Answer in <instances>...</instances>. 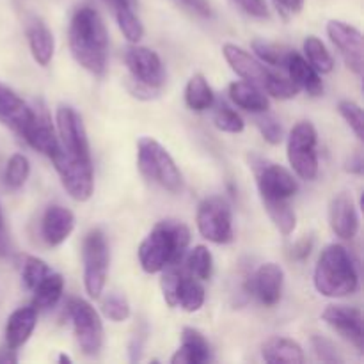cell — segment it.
<instances>
[{
  "instance_id": "obj_13",
  "label": "cell",
  "mask_w": 364,
  "mask_h": 364,
  "mask_svg": "<svg viewBox=\"0 0 364 364\" xmlns=\"http://www.w3.org/2000/svg\"><path fill=\"white\" fill-rule=\"evenodd\" d=\"M55 123L60 148L71 155L91 159L87 132H85L82 117L78 116L77 110L71 109L70 105H59L55 112Z\"/></svg>"
},
{
  "instance_id": "obj_4",
  "label": "cell",
  "mask_w": 364,
  "mask_h": 364,
  "mask_svg": "<svg viewBox=\"0 0 364 364\" xmlns=\"http://www.w3.org/2000/svg\"><path fill=\"white\" fill-rule=\"evenodd\" d=\"M137 164L148 180L155 181L169 192H180L183 187L181 173L176 162L160 142L151 137H142L137 142Z\"/></svg>"
},
{
  "instance_id": "obj_9",
  "label": "cell",
  "mask_w": 364,
  "mask_h": 364,
  "mask_svg": "<svg viewBox=\"0 0 364 364\" xmlns=\"http://www.w3.org/2000/svg\"><path fill=\"white\" fill-rule=\"evenodd\" d=\"M315 127L309 121H301L291 128L288 135V162L302 180H315L318 174V153H316Z\"/></svg>"
},
{
  "instance_id": "obj_32",
  "label": "cell",
  "mask_w": 364,
  "mask_h": 364,
  "mask_svg": "<svg viewBox=\"0 0 364 364\" xmlns=\"http://www.w3.org/2000/svg\"><path fill=\"white\" fill-rule=\"evenodd\" d=\"M119 31L130 43H139L144 36V25L141 23L139 16L135 14V7H117L114 9Z\"/></svg>"
},
{
  "instance_id": "obj_50",
  "label": "cell",
  "mask_w": 364,
  "mask_h": 364,
  "mask_svg": "<svg viewBox=\"0 0 364 364\" xmlns=\"http://www.w3.org/2000/svg\"><path fill=\"white\" fill-rule=\"evenodd\" d=\"M59 363H71V359L68 358V355H60V358H59Z\"/></svg>"
},
{
  "instance_id": "obj_41",
  "label": "cell",
  "mask_w": 364,
  "mask_h": 364,
  "mask_svg": "<svg viewBox=\"0 0 364 364\" xmlns=\"http://www.w3.org/2000/svg\"><path fill=\"white\" fill-rule=\"evenodd\" d=\"M311 345H313V350H315L316 358H318L320 361H323V363H343L341 355L338 354L336 345H334L331 340H327V338L315 334V336L311 338Z\"/></svg>"
},
{
  "instance_id": "obj_30",
  "label": "cell",
  "mask_w": 364,
  "mask_h": 364,
  "mask_svg": "<svg viewBox=\"0 0 364 364\" xmlns=\"http://www.w3.org/2000/svg\"><path fill=\"white\" fill-rule=\"evenodd\" d=\"M185 258V256H183ZM185 269L191 276L199 281L212 279L213 274V256L205 245H196L185 258Z\"/></svg>"
},
{
  "instance_id": "obj_14",
  "label": "cell",
  "mask_w": 364,
  "mask_h": 364,
  "mask_svg": "<svg viewBox=\"0 0 364 364\" xmlns=\"http://www.w3.org/2000/svg\"><path fill=\"white\" fill-rule=\"evenodd\" d=\"M327 34H329L333 45L340 50L348 70H352L355 75L361 77L364 68V48L361 32L341 20H331L327 23Z\"/></svg>"
},
{
  "instance_id": "obj_16",
  "label": "cell",
  "mask_w": 364,
  "mask_h": 364,
  "mask_svg": "<svg viewBox=\"0 0 364 364\" xmlns=\"http://www.w3.org/2000/svg\"><path fill=\"white\" fill-rule=\"evenodd\" d=\"M34 119V109L4 84H0V123L23 139L25 132Z\"/></svg>"
},
{
  "instance_id": "obj_11",
  "label": "cell",
  "mask_w": 364,
  "mask_h": 364,
  "mask_svg": "<svg viewBox=\"0 0 364 364\" xmlns=\"http://www.w3.org/2000/svg\"><path fill=\"white\" fill-rule=\"evenodd\" d=\"M68 315L73 323V333L80 350L85 355H98L103 347V323L98 311L84 299H71Z\"/></svg>"
},
{
  "instance_id": "obj_35",
  "label": "cell",
  "mask_w": 364,
  "mask_h": 364,
  "mask_svg": "<svg viewBox=\"0 0 364 364\" xmlns=\"http://www.w3.org/2000/svg\"><path fill=\"white\" fill-rule=\"evenodd\" d=\"M252 52L256 53L259 60L263 64H269V66H277V68H284L288 59V53L291 50L284 48V46L274 45V43H267L263 39H255L252 41Z\"/></svg>"
},
{
  "instance_id": "obj_49",
  "label": "cell",
  "mask_w": 364,
  "mask_h": 364,
  "mask_svg": "<svg viewBox=\"0 0 364 364\" xmlns=\"http://www.w3.org/2000/svg\"><path fill=\"white\" fill-rule=\"evenodd\" d=\"M13 348H7L6 354H0V363H16V355L13 354Z\"/></svg>"
},
{
  "instance_id": "obj_48",
  "label": "cell",
  "mask_w": 364,
  "mask_h": 364,
  "mask_svg": "<svg viewBox=\"0 0 364 364\" xmlns=\"http://www.w3.org/2000/svg\"><path fill=\"white\" fill-rule=\"evenodd\" d=\"M112 9H117V7H135L137 6V0H105Z\"/></svg>"
},
{
  "instance_id": "obj_19",
  "label": "cell",
  "mask_w": 364,
  "mask_h": 364,
  "mask_svg": "<svg viewBox=\"0 0 364 364\" xmlns=\"http://www.w3.org/2000/svg\"><path fill=\"white\" fill-rule=\"evenodd\" d=\"M75 230V215L60 205H50L41 220V235L45 242L57 247L68 240Z\"/></svg>"
},
{
  "instance_id": "obj_25",
  "label": "cell",
  "mask_w": 364,
  "mask_h": 364,
  "mask_svg": "<svg viewBox=\"0 0 364 364\" xmlns=\"http://www.w3.org/2000/svg\"><path fill=\"white\" fill-rule=\"evenodd\" d=\"M262 358L270 364H302L304 363V350L297 341L290 338H270L263 343Z\"/></svg>"
},
{
  "instance_id": "obj_46",
  "label": "cell",
  "mask_w": 364,
  "mask_h": 364,
  "mask_svg": "<svg viewBox=\"0 0 364 364\" xmlns=\"http://www.w3.org/2000/svg\"><path fill=\"white\" fill-rule=\"evenodd\" d=\"M274 2L283 13H299L304 6V0H274Z\"/></svg>"
},
{
  "instance_id": "obj_43",
  "label": "cell",
  "mask_w": 364,
  "mask_h": 364,
  "mask_svg": "<svg viewBox=\"0 0 364 364\" xmlns=\"http://www.w3.org/2000/svg\"><path fill=\"white\" fill-rule=\"evenodd\" d=\"M174 2L201 18L212 16V6H210L208 0H174Z\"/></svg>"
},
{
  "instance_id": "obj_22",
  "label": "cell",
  "mask_w": 364,
  "mask_h": 364,
  "mask_svg": "<svg viewBox=\"0 0 364 364\" xmlns=\"http://www.w3.org/2000/svg\"><path fill=\"white\" fill-rule=\"evenodd\" d=\"M288 71L290 80L297 85L299 89H304L309 96H320L323 92V84L320 73L308 63V59L301 55V53L291 50L288 53L287 64H284Z\"/></svg>"
},
{
  "instance_id": "obj_39",
  "label": "cell",
  "mask_w": 364,
  "mask_h": 364,
  "mask_svg": "<svg viewBox=\"0 0 364 364\" xmlns=\"http://www.w3.org/2000/svg\"><path fill=\"white\" fill-rule=\"evenodd\" d=\"M338 110H340L341 117L348 123V127L354 130V134L358 135L359 141L364 139V119H363V109L361 105H358L352 100H341L338 103Z\"/></svg>"
},
{
  "instance_id": "obj_44",
  "label": "cell",
  "mask_w": 364,
  "mask_h": 364,
  "mask_svg": "<svg viewBox=\"0 0 364 364\" xmlns=\"http://www.w3.org/2000/svg\"><path fill=\"white\" fill-rule=\"evenodd\" d=\"M311 249H313V238L311 237H306L302 240H299L297 244L294 245L291 249V258L294 259H306L309 255H311Z\"/></svg>"
},
{
  "instance_id": "obj_40",
  "label": "cell",
  "mask_w": 364,
  "mask_h": 364,
  "mask_svg": "<svg viewBox=\"0 0 364 364\" xmlns=\"http://www.w3.org/2000/svg\"><path fill=\"white\" fill-rule=\"evenodd\" d=\"M256 127H258L259 134L263 135L269 144L276 146L283 141V127L281 123L277 121V117L270 116V114L262 112V114H256Z\"/></svg>"
},
{
  "instance_id": "obj_26",
  "label": "cell",
  "mask_w": 364,
  "mask_h": 364,
  "mask_svg": "<svg viewBox=\"0 0 364 364\" xmlns=\"http://www.w3.org/2000/svg\"><path fill=\"white\" fill-rule=\"evenodd\" d=\"M27 38L36 63L39 66H48L55 52V39L52 31L41 20H32L27 27Z\"/></svg>"
},
{
  "instance_id": "obj_37",
  "label": "cell",
  "mask_w": 364,
  "mask_h": 364,
  "mask_svg": "<svg viewBox=\"0 0 364 364\" xmlns=\"http://www.w3.org/2000/svg\"><path fill=\"white\" fill-rule=\"evenodd\" d=\"M50 272H52V270H50V267L46 265L41 258L27 256L23 262V269H21V279H23L25 287H27L28 290H34Z\"/></svg>"
},
{
  "instance_id": "obj_12",
  "label": "cell",
  "mask_w": 364,
  "mask_h": 364,
  "mask_svg": "<svg viewBox=\"0 0 364 364\" xmlns=\"http://www.w3.org/2000/svg\"><path fill=\"white\" fill-rule=\"evenodd\" d=\"M124 63L132 78L148 91L160 89L166 82V70L159 53L146 46H128L124 52Z\"/></svg>"
},
{
  "instance_id": "obj_6",
  "label": "cell",
  "mask_w": 364,
  "mask_h": 364,
  "mask_svg": "<svg viewBox=\"0 0 364 364\" xmlns=\"http://www.w3.org/2000/svg\"><path fill=\"white\" fill-rule=\"evenodd\" d=\"M50 160L53 162L60 183L66 188L68 194L75 201H87L95 192V173H92L91 159L71 155L59 146V149L50 156Z\"/></svg>"
},
{
  "instance_id": "obj_36",
  "label": "cell",
  "mask_w": 364,
  "mask_h": 364,
  "mask_svg": "<svg viewBox=\"0 0 364 364\" xmlns=\"http://www.w3.org/2000/svg\"><path fill=\"white\" fill-rule=\"evenodd\" d=\"M213 121H215V127L220 132H226V134H242L245 128L240 114L231 109V107H228L226 103H220L217 107L215 114H213Z\"/></svg>"
},
{
  "instance_id": "obj_28",
  "label": "cell",
  "mask_w": 364,
  "mask_h": 364,
  "mask_svg": "<svg viewBox=\"0 0 364 364\" xmlns=\"http://www.w3.org/2000/svg\"><path fill=\"white\" fill-rule=\"evenodd\" d=\"M32 291H34L32 306H34L36 311H48V309H52L53 306L60 301V297H63V276L57 272H50Z\"/></svg>"
},
{
  "instance_id": "obj_18",
  "label": "cell",
  "mask_w": 364,
  "mask_h": 364,
  "mask_svg": "<svg viewBox=\"0 0 364 364\" xmlns=\"http://www.w3.org/2000/svg\"><path fill=\"white\" fill-rule=\"evenodd\" d=\"M284 272L277 263H265L259 267L252 279V290L263 306L272 308L283 297Z\"/></svg>"
},
{
  "instance_id": "obj_8",
  "label": "cell",
  "mask_w": 364,
  "mask_h": 364,
  "mask_svg": "<svg viewBox=\"0 0 364 364\" xmlns=\"http://www.w3.org/2000/svg\"><path fill=\"white\" fill-rule=\"evenodd\" d=\"M82 259H84V287L89 297L100 299L107 283L110 252L105 235L100 230H92L85 235L82 245Z\"/></svg>"
},
{
  "instance_id": "obj_45",
  "label": "cell",
  "mask_w": 364,
  "mask_h": 364,
  "mask_svg": "<svg viewBox=\"0 0 364 364\" xmlns=\"http://www.w3.org/2000/svg\"><path fill=\"white\" fill-rule=\"evenodd\" d=\"M345 169L348 171V173L352 174H363V169H364V160H363V155L361 153H354V155L350 156V159L347 160V164H345Z\"/></svg>"
},
{
  "instance_id": "obj_7",
  "label": "cell",
  "mask_w": 364,
  "mask_h": 364,
  "mask_svg": "<svg viewBox=\"0 0 364 364\" xmlns=\"http://www.w3.org/2000/svg\"><path fill=\"white\" fill-rule=\"evenodd\" d=\"M251 167L255 171L256 185L263 205L279 201H290L299 191L294 174L279 164H272L259 156H251Z\"/></svg>"
},
{
  "instance_id": "obj_1",
  "label": "cell",
  "mask_w": 364,
  "mask_h": 364,
  "mask_svg": "<svg viewBox=\"0 0 364 364\" xmlns=\"http://www.w3.org/2000/svg\"><path fill=\"white\" fill-rule=\"evenodd\" d=\"M70 50L78 64L92 75H103L109 57V34L103 18L91 6H80L70 21Z\"/></svg>"
},
{
  "instance_id": "obj_42",
  "label": "cell",
  "mask_w": 364,
  "mask_h": 364,
  "mask_svg": "<svg viewBox=\"0 0 364 364\" xmlns=\"http://www.w3.org/2000/svg\"><path fill=\"white\" fill-rule=\"evenodd\" d=\"M247 14L255 18H269V7L265 0H233Z\"/></svg>"
},
{
  "instance_id": "obj_47",
  "label": "cell",
  "mask_w": 364,
  "mask_h": 364,
  "mask_svg": "<svg viewBox=\"0 0 364 364\" xmlns=\"http://www.w3.org/2000/svg\"><path fill=\"white\" fill-rule=\"evenodd\" d=\"M7 235L6 230H4V217H2V208H0V256H6L7 255Z\"/></svg>"
},
{
  "instance_id": "obj_23",
  "label": "cell",
  "mask_w": 364,
  "mask_h": 364,
  "mask_svg": "<svg viewBox=\"0 0 364 364\" xmlns=\"http://www.w3.org/2000/svg\"><path fill=\"white\" fill-rule=\"evenodd\" d=\"M38 323V311L34 306H25V308H18L16 311L11 313L6 323V345L7 348H20L28 341L32 336Z\"/></svg>"
},
{
  "instance_id": "obj_21",
  "label": "cell",
  "mask_w": 364,
  "mask_h": 364,
  "mask_svg": "<svg viewBox=\"0 0 364 364\" xmlns=\"http://www.w3.org/2000/svg\"><path fill=\"white\" fill-rule=\"evenodd\" d=\"M212 361V348L208 340L199 331L185 327L181 333V347L173 355V364H205Z\"/></svg>"
},
{
  "instance_id": "obj_29",
  "label": "cell",
  "mask_w": 364,
  "mask_h": 364,
  "mask_svg": "<svg viewBox=\"0 0 364 364\" xmlns=\"http://www.w3.org/2000/svg\"><path fill=\"white\" fill-rule=\"evenodd\" d=\"M185 102H187L188 109L196 110V112H205V110L212 109L215 96L208 85V80L201 73L192 75L188 80L187 89H185Z\"/></svg>"
},
{
  "instance_id": "obj_33",
  "label": "cell",
  "mask_w": 364,
  "mask_h": 364,
  "mask_svg": "<svg viewBox=\"0 0 364 364\" xmlns=\"http://www.w3.org/2000/svg\"><path fill=\"white\" fill-rule=\"evenodd\" d=\"M265 206L267 213L272 219V223L276 224L277 230L283 235L294 233L295 226H297V215H295L294 208H291L290 201H279V203H270Z\"/></svg>"
},
{
  "instance_id": "obj_24",
  "label": "cell",
  "mask_w": 364,
  "mask_h": 364,
  "mask_svg": "<svg viewBox=\"0 0 364 364\" xmlns=\"http://www.w3.org/2000/svg\"><path fill=\"white\" fill-rule=\"evenodd\" d=\"M230 98L235 105L251 114L269 112L270 109V102L265 91L247 80L233 82L230 85Z\"/></svg>"
},
{
  "instance_id": "obj_2",
  "label": "cell",
  "mask_w": 364,
  "mask_h": 364,
  "mask_svg": "<svg viewBox=\"0 0 364 364\" xmlns=\"http://www.w3.org/2000/svg\"><path fill=\"white\" fill-rule=\"evenodd\" d=\"M191 244V230L180 220L167 219L156 224L139 247V262L146 274H159L183 259Z\"/></svg>"
},
{
  "instance_id": "obj_34",
  "label": "cell",
  "mask_w": 364,
  "mask_h": 364,
  "mask_svg": "<svg viewBox=\"0 0 364 364\" xmlns=\"http://www.w3.org/2000/svg\"><path fill=\"white\" fill-rule=\"evenodd\" d=\"M28 174H31V164L28 159L21 153H14L9 159L6 166V173H4V180L6 185L13 191L21 188L25 185V181L28 180Z\"/></svg>"
},
{
  "instance_id": "obj_5",
  "label": "cell",
  "mask_w": 364,
  "mask_h": 364,
  "mask_svg": "<svg viewBox=\"0 0 364 364\" xmlns=\"http://www.w3.org/2000/svg\"><path fill=\"white\" fill-rule=\"evenodd\" d=\"M224 59L231 66V70L244 80L251 82V84L258 85L259 89L267 92V95L277 96L281 87L284 84V75L277 73V71L270 70L259 59H256L252 53L247 50L240 48V46L233 45V43H226L223 46Z\"/></svg>"
},
{
  "instance_id": "obj_31",
  "label": "cell",
  "mask_w": 364,
  "mask_h": 364,
  "mask_svg": "<svg viewBox=\"0 0 364 364\" xmlns=\"http://www.w3.org/2000/svg\"><path fill=\"white\" fill-rule=\"evenodd\" d=\"M304 53L308 57V63L315 68L318 73H331L334 70V59L326 48L322 41L316 36H308L304 39Z\"/></svg>"
},
{
  "instance_id": "obj_10",
  "label": "cell",
  "mask_w": 364,
  "mask_h": 364,
  "mask_svg": "<svg viewBox=\"0 0 364 364\" xmlns=\"http://www.w3.org/2000/svg\"><path fill=\"white\" fill-rule=\"evenodd\" d=\"M198 230L201 237H205L213 244H230L233 240V215H231V206L220 196L206 198L199 205Z\"/></svg>"
},
{
  "instance_id": "obj_27",
  "label": "cell",
  "mask_w": 364,
  "mask_h": 364,
  "mask_svg": "<svg viewBox=\"0 0 364 364\" xmlns=\"http://www.w3.org/2000/svg\"><path fill=\"white\" fill-rule=\"evenodd\" d=\"M203 304H205V288L199 283V279L185 272L178 284L174 308H181L187 313H196L203 308Z\"/></svg>"
},
{
  "instance_id": "obj_3",
  "label": "cell",
  "mask_w": 364,
  "mask_h": 364,
  "mask_svg": "<svg viewBox=\"0 0 364 364\" xmlns=\"http://www.w3.org/2000/svg\"><path fill=\"white\" fill-rule=\"evenodd\" d=\"M313 283L323 297L341 299L354 295L359 288V274L347 247L331 244L320 252Z\"/></svg>"
},
{
  "instance_id": "obj_17",
  "label": "cell",
  "mask_w": 364,
  "mask_h": 364,
  "mask_svg": "<svg viewBox=\"0 0 364 364\" xmlns=\"http://www.w3.org/2000/svg\"><path fill=\"white\" fill-rule=\"evenodd\" d=\"M331 230L343 240H352L359 231V213L355 203L347 192H341L331 201L329 208Z\"/></svg>"
},
{
  "instance_id": "obj_15",
  "label": "cell",
  "mask_w": 364,
  "mask_h": 364,
  "mask_svg": "<svg viewBox=\"0 0 364 364\" xmlns=\"http://www.w3.org/2000/svg\"><path fill=\"white\" fill-rule=\"evenodd\" d=\"M322 320L336 331L343 340L354 345L359 352L364 348V331H363V315L358 308L343 304H331L323 309Z\"/></svg>"
},
{
  "instance_id": "obj_20",
  "label": "cell",
  "mask_w": 364,
  "mask_h": 364,
  "mask_svg": "<svg viewBox=\"0 0 364 364\" xmlns=\"http://www.w3.org/2000/svg\"><path fill=\"white\" fill-rule=\"evenodd\" d=\"M23 141L36 151L43 153L50 159L59 149V137L52 127L46 110H34V119L23 135Z\"/></svg>"
},
{
  "instance_id": "obj_38",
  "label": "cell",
  "mask_w": 364,
  "mask_h": 364,
  "mask_svg": "<svg viewBox=\"0 0 364 364\" xmlns=\"http://www.w3.org/2000/svg\"><path fill=\"white\" fill-rule=\"evenodd\" d=\"M102 311L112 322H124L130 316V304L123 295L109 294L102 301Z\"/></svg>"
}]
</instances>
